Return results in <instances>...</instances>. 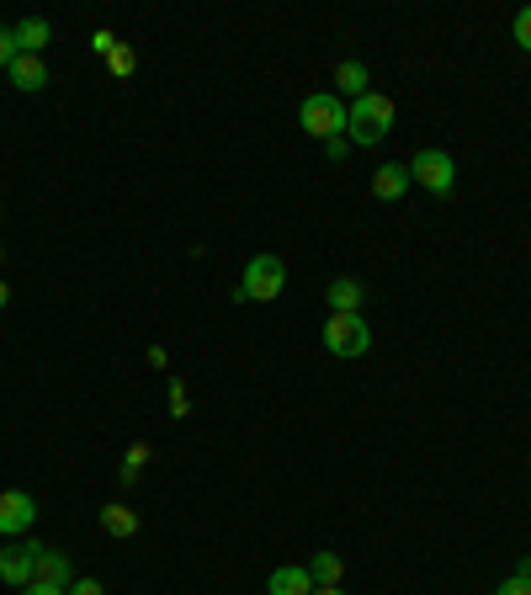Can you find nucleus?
Here are the masks:
<instances>
[{
    "instance_id": "nucleus-1",
    "label": "nucleus",
    "mask_w": 531,
    "mask_h": 595,
    "mask_svg": "<svg viewBox=\"0 0 531 595\" xmlns=\"http://www.w3.org/2000/svg\"><path fill=\"white\" fill-rule=\"evenodd\" d=\"M388 133H393V96L367 90L346 107V139L351 144H383Z\"/></svg>"
},
{
    "instance_id": "nucleus-2",
    "label": "nucleus",
    "mask_w": 531,
    "mask_h": 595,
    "mask_svg": "<svg viewBox=\"0 0 531 595\" xmlns=\"http://www.w3.org/2000/svg\"><path fill=\"white\" fill-rule=\"evenodd\" d=\"M288 288V267L282 256H250V267L239 277V303H271Z\"/></svg>"
},
{
    "instance_id": "nucleus-3",
    "label": "nucleus",
    "mask_w": 531,
    "mask_h": 595,
    "mask_svg": "<svg viewBox=\"0 0 531 595\" xmlns=\"http://www.w3.org/2000/svg\"><path fill=\"white\" fill-rule=\"evenodd\" d=\"M297 122L314 133V139H346V101L335 96V90H319V96H308L303 107H297Z\"/></svg>"
},
{
    "instance_id": "nucleus-4",
    "label": "nucleus",
    "mask_w": 531,
    "mask_h": 595,
    "mask_svg": "<svg viewBox=\"0 0 531 595\" xmlns=\"http://www.w3.org/2000/svg\"><path fill=\"white\" fill-rule=\"evenodd\" d=\"M325 346H329V357H367L372 351V329H367L361 314H329Z\"/></svg>"
},
{
    "instance_id": "nucleus-5",
    "label": "nucleus",
    "mask_w": 531,
    "mask_h": 595,
    "mask_svg": "<svg viewBox=\"0 0 531 595\" xmlns=\"http://www.w3.org/2000/svg\"><path fill=\"white\" fill-rule=\"evenodd\" d=\"M410 176L431 192V197H452V186H457V165H452V154L446 149H420L410 160Z\"/></svg>"
},
{
    "instance_id": "nucleus-6",
    "label": "nucleus",
    "mask_w": 531,
    "mask_h": 595,
    "mask_svg": "<svg viewBox=\"0 0 531 595\" xmlns=\"http://www.w3.org/2000/svg\"><path fill=\"white\" fill-rule=\"evenodd\" d=\"M37 553H43V542H6L0 548V580L11 591H28L37 580Z\"/></svg>"
},
{
    "instance_id": "nucleus-7",
    "label": "nucleus",
    "mask_w": 531,
    "mask_h": 595,
    "mask_svg": "<svg viewBox=\"0 0 531 595\" xmlns=\"http://www.w3.org/2000/svg\"><path fill=\"white\" fill-rule=\"evenodd\" d=\"M37 521V500L32 495H22V489H6L0 495V537L11 542V537H22Z\"/></svg>"
},
{
    "instance_id": "nucleus-8",
    "label": "nucleus",
    "mask_w": 531,
    "mask_h": 595,
    "mask_svg": "<svg viewBox=\"0 0 531 595\" xmlns=\"http://www.w3.org/2000/svg\"><path fill=\"white\" fill-rule=\"evenodd\" d=\"M37 585L69 591V585H75V564H69V553H59V548H43V553H37Z\"/></svg>"
},
{
    "instance_id": "nucleus-9",
    "label": "nucleus",
    "mask_w": 531,
    "mask_h": 595,
    "mask_svg": "<svg viewBox=\"0 0 531 595\" xmlns=\"http://www.w3.org/2000/svg\"><path fill=\"white\" fill-rule=\"evenodd\" d=\"M410 186H414L410 165H378V171H372V197H378V203H399Z\"/></svg>"
},
{
    "instance_id": "nucleus-10",
    "label": "nucleus",
    "mask_w": 531,
    "mask_h": 595,
    "mask_svg": "<svg viewBox=\"0 0 531 595\" xmlns=\"http://www.w3.org/2000/svg\"><path fill=\"white\" fill-rule=\"evenodd\" d=\"M6 75H11V86L17 90H43L48 86V64H43V54H17Z\"/></svg>"
},
{
    "instance_id": "nucleus-11",
    "label": "nucleus",
    "mask_w": 531,
    "mask_h": 595,
    "mask_svg": "<svg viewBox=\"0 0 531 595\" xmlns=\"http://www.w3.org/2000/svg\"><path fill=\"white\" fill-rule=\"evenodd\" d=\"M266 595H314V580H308V569L303 564H282V569H271Z\"/></svg>"
},
{
    "instance_id": "nucleus-12",
    "label": "nucleus",
    "mask_w": 531,
    "mask_h": 595,
    "mask_svg": "<svg viewBox=\"0 0 531 595\" xmlns=\"http://www.w3.org/2000/svg\"><path fill=\"white\" fill-rule=\"evenodd\" d=\"M11 43H17V54H43V48H48V22H43V17L17 22V28H11Z\"/></svg>"
},
{
    "instance_id": "nucleus-13",
    "label": "nucleus",
    "mask_w": 531,
    "mask_h": 595,
    "mask_svg": "<svg viewBox=\"0 0 531 595\" xmlns=\"http://www.w3.org/2000/svg\"><path fill=\"white\" fill-rule=\"evenodd\" d=\"M101 532L118 537V542H122V537H133V532H139V510L122 506V500H118V506H107V510H101Z\"/></svg>"
},
{
    "instance_id": "nucleus-14",
    "label": "nucleus",
    "mask_w": 531,
    "mask_h": 595,
    "mask_svg": "<svg viewBox=\"0 0 531 595\" xmlns=\"http://www.w3.org/2000/svg\"><path fill=\"white\" fill-rule=\"evenodd\" d=\"M329 314H356V309H361V282H351V277H340V282H329Z\"/></svg>"
},
{
    "instance_id": "nucleus-15",
    "label": "nucleus",
    "mask_w": 531,
    "mask_h": 595,
    "mask_svg": "<svg viewBox=\"0 0 531 595\" xmlns=\"http://www.w3.org/2000/svg\"><path fill=\"white\" fill-rule=\"evenodd\" d=\"M340 574H346L340 553H314V559H308V580H314V591H325V585H340Z\"/></svg>"
},
{
    "instance_id": "nucleus-16",
    "label": "nucleus",
    "mask_w": 531,
    "mask_h": 595,
    "mask_svg": "<svg viewBox=\"0 0 531 595\" xmlns=\"http://www.w3.org/2000/svg\"><path fill=\"white\" fill-rule=\"evenodd\" d=\"M335 86L351 90V101H356V96H367V64H361V60L335 64Z\"/></svg>"
},
{
    "instance_id": "nucleus-17",
    "label": "nucleus",
    "mask_w": 531,
    "mask_h": 595,
    "mask_svg": "<svg viewBox=\"0 0 531 595\" xmlns=\"http://www.w3.org/2000/svg\"><path fill=\"white\" fill-rule=\"evenodd\" d=\"M144 463H149V446L144 442H139V446H128V457H122V484H133V478H139V474H144Z\"/></svg>"
},
{
    "instance_id": "nucleus-18",
    "label": "nucleus",
    "mask_w": 531,
    "mask_h": 595,
    "mask_svg": "<svg viewBox=\"0 0 531 595\" xmlns=\"http://www.w3.org/2000/svg\"><path fill=\"white\" fill-rule=\"evenodd\" d=\"M186 410H192V399H186V383H181V378H171V415H186Z\"/></svg>"
},
{
    "instance_id": "nucleus-19",
    "label": "nucleus",
    "mask_w": 531,
    "mask_h": 595,
    "mask_svg": "<svg viewBox=\"0 0 531 595\" xmlns=\"http://www.w3.org/2000/svg\"><path fill=\"white\" fill-rule=\"evenodd\" d=\"M495 595H531V574H510Z\"/></svg>"
},
{
    "instance_id": "nucleus-20",
    "label": "nucleus",
    "mask_w": 531,
    "mask_h": 595,
    "mask_svg": "<svg viewBox=\"0 0 531 595\" xmlns=\"http://www.w3.org/2000/svg\"><path fill=\"white\" fill-rule=\"evenodd\" d=\"M510 32H516V43H521V48L531 54V6L521 11V17H516V28H510Z\"/></svg>"
},
{
    "instance_id": "nucleus-21",
    "label": "nucleus",
    "mask_w": 531,
    "mask_h": 595,
    "mask_svg": "<svg viewBox=\"0 0 531 595\" xmlns=\"http://www.w3.org/2000/svg\"><path fill=\"white\" fill-rule=\"evenodd\" d=\"M107 64H112V69H118V75H128V69H133V48H112V54H107Z\"/></svg>"
},
{
    "instance_id": "nucleus-22",
    "label": "nucleus",
    "mask_w": 531,
    "mask_h": 595,
    "mask_svg": "<svg viewBox=\"0 0 531 595\" xmlns=\"http://www.w3.org/2000/svg\"><path fill=\"white\" fill-rule=\"evenodd\" d=\"M17 60V43H11V28H0V69H11Z\"/></svg>"
},
{
    "instance_id": "nucleus-23",
    "label": "nucleus",
    "mask_w": 531,
    "mask_h": 595,
    "mask_svg": "<svg viewBox=\"0 0 531 595\" xmlns=\"http://www.w3.org/2000/svg\"><path fill=\"white\" fill-rule=\"evenodd\" d=\"M90 48H96V54H112V48H118V37H112V32H96V37H90Z\"/></svg>"
},
{
    "instance_id": "nucleus-24",
    "label": "nucleus",
    "mask_w": 531,
    "mask_h": 595,
    "mask_svg": "<svg viewBox=\"0 0 531 595\" xmlns=\"http://www.w3.org/2000/svg\"><path fill=\"white\" fill-rule=\"evenodd\" d=\"M64 595H107V591H101L96 580H75V585H69V591H64Z\"/></svg>"
},
{
    "instance_id": "nucleus-25",
    "label": "nucleus",
    "mask_w": 531,
    "mask_h": 595,
    "mask_svg": "<svg viewBox=\"0 0 531 595\" xmlns=\"http://www.w3.org/2000/svg\"><path fill=\"white\" fill-rule=\"evenodd\" d=\"M325 154H329V160H346V154H351V139H329Z\"/></svg>"
},
{
    "instance_id": "nucleus-26",
    "label": "nucleus",
    "mask_w": 531,
    "mask_h": 595,
    "mask_svg": "<svg viewBox=\"0 0 531 595\" xmlns=\"http://www.w3.org/2000/svg\"><path fill=\"white\" fill-rule=\"evenodd\" d=\"M22 595H64V591H54V585H37V580H32V585H28Z\"/></svg>"
},
{
    "instance_id": "nucleus-27",
    "label": "nucleus",
    "mask_w": 531,
    "mask_h": 595,
    "mask_svg": "<svg viewBox=\"0 0 531 595\" xmlns=\"http://www.w3.org/2000/svg\"><path fill=\"white\" fill-rule=\"evenodd\" d=\"M6 303H11V288H6V282H0V309H6Z\"/></svg>"
},
{
    "instance_id": "nucleus-28",
    "label": "nucleus",
    "mask_w": 531,
    "mask_h": 595,
    "mask_svg": "<svg viewBox=\"0 0 531 595\" xmlns=\"http://www.w3.org/2000/svg\"><path fill=\"white\" fill-rule=\"evenodd\" d=\"M314 595H346V591H340V585H325V591H314Z\"/></svg>"
},
{
    "instance_id": "nucleus-29",
    "label": "nucleus",
    "mask_w": 531,
    "mask_h": 595,
    "mask_svg": "<svg viewBox=\"0 0 531 595\" xmlns=\"http://www.w3.org/2000/svg\"><path fill=\"white\" fill-rule=\"evenodd\" d=\"M0 261H6V250H0Z\"/></svg>"
}]
</instances>
